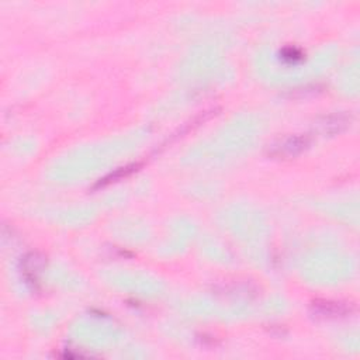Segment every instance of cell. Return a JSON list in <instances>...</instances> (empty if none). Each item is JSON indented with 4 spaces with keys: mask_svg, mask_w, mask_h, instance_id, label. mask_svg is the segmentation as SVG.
I'll return each mask as SVG.
<instances>
[{
    "mask_svg": "<svg viewBox=\"0 0 360 360\" xmlns=\"http://www.w3.org/2000/svg\"><path fill=\"white\" fill-rule=\"evenodd\" d=\"M354 307L350 302L333 300H316L311 304V314L319 319H339L350 315Z\"/></svg>",
    "mask_w": 360,
    "mask_h": 360,
    "instance_id": "7a4b0ae2",
    "label": "cell"
},
{
    "mask_svg": "<svg viewBox=\"0 0 360 360\" xmlns=\"http://www.w3.org/2000/svg\"><path fill=\"white\" fill-rule=\"evenodd\" d=\"M46 257L39 252H28L20 259V271L25 283L31 287L38 284V277L45 269Z\"/></svg>",
    "mask_w": 360,
    "mask_h": 360,
    "instance_id": "3957f363",
    "label": "cell"
},
{
    "mask_svg": "<svg viewBox=\"0 0 360 360\" xmlns=\"http://www.w3.org/2000/svg\"><path fill=\"white\" fill-rule=\"evenodd\" d=\"M311 145V136L308 134H294L280 138L270 148V155L277 159H292L305 152Z\"/></svg>",
    "mask_w": 360,
    "mask_h": 360,
    "instance_id": "6da1fadb",
    "label": "cell"
},
{
    "mask_svg": "<svg viewBox=\"0 0 360 360\" xmlns=\"http://www.w3.org/2000/svg\"><path fill=\"white\" fill-rule=\"evenodd\" d=\"M138 167H139L138 163H132V165H128V166H124V167H118L117 170H114V172H111L110 174H107V176H104L103 179H100V180L97 181L96 187H104V186H107V184H111V183H114V181H118V180H121L122 177L129 176V174H131L132 172H135Z\"/></svg>",
    "mask_w": 360,
    "mask_h": 360,
    "instance_id": "5b68a950",
    "label": "cell"
},
{
    "mask_svg": "<svg viewBox=\"0 0 360 360\" xmlns=\"http://www.w3.org/2000/svg\"><path fill=\"white\" fill-rule=\"evenodd\" d=\"M352 122V117L346 112H335V114H329L321 118L318 127L319 131L322 134H328V135H336L343 132L345 129H347L350 127Z\"/></svg>",
    "mask_w": 360,
    "mask_h": 360,
    "instance_id": "277c9868",
    "label": "cell"
},
{
    "mask_svg": "<svg viewBox=\"0 0 360 360\" xmlns=\"http://www.w3.org/2000/svg\"><path fill=\"white\" fill-rule=\"evenodd\" d=\"M281 56H283V59H285L290 63H295V62L302 59V53L297 48H285V49H283Z\"/></svg>",
    "mask_w": 360,
    "mask_h": 360,
    "instance_id": "8992f818",
    "label": "cell"
}]
</instances>
